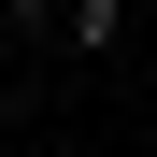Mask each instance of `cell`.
<instances>
[{"instance_id":"7a4b0ae2","label":"cell","mask_w":157,"mask_h":157,"mask_svg":"<svg viewBox=\"0 0 157 157\" xmlns=\"http://www.w3.org/2000/svg\"><path fill=\"white\" fill-rule=\"evenodd\" d=\"M14 29H43V0H14Z\"/></svg>"},{"instance_id":"6da1fadb","label":"cell","mask_w":157,"mask_h":157,"mask_svg":"<svg viewBox=\"0 0 157 157\" xmlns=\"http://www.w3.org/2000/svg\"><path fill=\"white\" fill-rule=\"evenodd\" d=\"M57 43H71V57H114V43H128V0H57Z\"/></svg>"}]
</instances>
